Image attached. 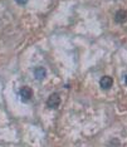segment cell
<instances>
[{"label":"cell","mask_w":127,"mask_h":147,"mask_svg":"<svg viewBox=\"0 0 127 147\" xmlns=\"http://www.w3.org/2000/svg\"><path fill=\"white\" fill-rule=\"evenodd\" d=\"M59 105H61V97H59L58 93H52L49 96L48 101H47V107L51 109H55L58 108Z\"/></svg>","instance_id":"6da1fadb"},{"label":"cell","mask_w":127,"mask_h":147,"mask_svg":"<svg viewBox=\"0 0 127 147\" xmlns=\"http://www.w3.org/2000/svg\"><path fill=\"white\" fill-rule=\"evenodd\" d=\"M19 94H20V98L23 102H28L33 97V91L30 87H22L20 91H19Z\"/></svg>","instance_id":"7a4b0ae2"},{"label":"cell","mask_w":127,"mask_h":147,"mask_svg":"<svg viewBox=\"0 0 127 147\" xmlns=\"http://www.w3.org/2000/svg\"><path fill=\"white\" fill-rule=\"evenodd\" d=\"M99 86H101L102 89H105V91H107V89H109L111 87L113 86V79L112 77L109 76H103L101 79H99Z\"/></svg>","instance_id":"3957f363"},{"label":"cell","mask_w":127,"mask_h":147,"mask_svg":"<svg viewBox=\"0 0 127 147\" xmlns=\"http://www.w3.org/2000/svg\"><path fill=\"white\" fill-rule=\"evenodd\" d=\"M115 20L116 23H120V24H123V23L127 22V11L126 10H118L115 15Z\"/></svg>","instance_id":"277c9868"},{"label":"cell","mask_w":127,"mask_h":147,"mask_svg":"<svg viewBox=\"0 0 127 147\" xmlns=\"http://www.w3.org/2000/svg\"><path fill=\"white\" fill-rule=\"evenodd\" d=\"M47 76V71L45 68H43V67H38V68L34 69V77L35 79H38V81H42V79H44Z\"/></svg>","instance_id":"5b68a950"},{"label":"cell","mask_w":127,"mask_h":147,"mask_svg":"<svg viewBox=\"0 0 127 147\" xmlns=\"http://www.w3.org/2000/svg\"><path fill=\"white\" fill-rule=\"evenodd\" d=\"M16 1V4H19V5H25L26 3H28V0H15Z\"/></svg>","instance_id":"8992f818"},{"label":"cell","mask_w":127,"mask_h":147,"mask_svg":"<svg viewBox=\"0 0 127 147\" xmlns=\"http://www.w3.org/2000/svg\"><path fill=\"white\" fill-rule=\"evenodd\" d=\"M125 82H126V84H127V74H126V77H125Z\"/></svg>","instance_id":"52a82bcc"}]
</instances>
